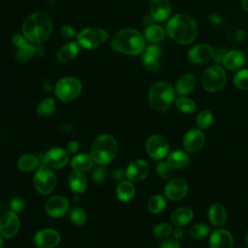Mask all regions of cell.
<instances>
[{
	"label": "cell",
	"mask_w": 248,
	"mask_h": 248,
	"mask_svg": "<svg viewBox=\"0 0 248 248\" xmlns=\"http://www.w3.org/2000/svg\"><path fill=\"white\" fill-rule=\"evenodd\" d=\"M150 16L156 21L167 20L171 13V4L170 0H151L149 5Z\"/></svg>",
	"instance_id": "ffe728a7"
},
{
	"label": "cell",
	"mask_w": 248,
	"mask_h": 248,
	"mask_svg": "<svg viewBox=\"0 0 248 248\" xmlns=\"http://www.w3.org/2000/svg\"><path fill=\"white\" fill-rule=\"evenodd\" d=\"M60 33L64 38L71 39L76 36V30L70 25H63L60 29Z\"/></svg>",
	"instance_id": "f6af8a7d"
},
{
	"label": "cell",
	"mask_w": 248,
	"mask_h": 248,
	"mask_svg": "<svg viewBox=\"0 0 248 248\" xmlns=\"http://www.w3.org/2000/svg\"><path fill=\"white\" fill-rule=\"evenodd\" d=\"M52 31V20L43 12H37L25 18L22 23V33L28 42L42 44L48 39Z\"/></svg>",
	"instance_id": "7a4b0ae2"
},
{
	"label": "cell",
	"mask_w": 248,
	"mask_h": 248,
	"mask_svg": "<svg viewBox=\"0 0 248 248\" xmlns=\"http://www.w3.org/2000/svg\"><path fill=\"white\" fill-rule=\"evenodd\" d=\"M205 142V137L202 129H191L183 138V146L189 152L201 150Z\"/></svg>",
	"instance_id": "e0dca14e"
},
{
	"label": "cell",
	"mask_w": 248,
	"mask_h": 248,
	"mask_svg": "<svg viewBox=\"0 0 248 248\" xmlns=\"http://www.w3.org/2000/svg\"><path fill=\"white\" fill-rule=\"evenodd\" d=\"M245 239H246V242H247V244H248V231H247V232H246V236H245Z\"/></svg>",
	"instance_id": "9f6ffc18"
},
{
	"label": "cell",
	"mask_w": 248,
	"mask_h": 248,
	"mask_svg": "<svg viewBox=\"0 0 248 248\" xmlns=\"http://www.w3.org/2000/svg\"><path fill=\"white\" fill-rule=\"evenodd\" d=\"M125 175H126V172H124L122 170H116L114 171V177H115L116 179H121V178H123Z\"/></svg>",
	"instance_id": "816d5d0a"
},
{
	"label": "cell",
	"mask_w": 248,
	"mask_h": 248,
	"mask_svg": "<svg viewBox=\"0 0 248 248\" xmlns=\"http://www.w3.org/2000/svg\"><path fill=\"white\" fill-rule=\"evenodd\" d=\"M82 90L81 82L74 77L60 78L54 87L56 97L63 102H70L76 99Z\"/></svg>",
	"instance_id": "8992f818"
},
{
	"label": "cell",
	"mask_w": 248,
	"mask_h": 248,
	"mask_svg": "<svg viewBox=\"0 0 248 248\" xmlns=\"http://www.w3.org/2000/svg\"><path fill=\"white\" fill-rule=\"evenodd\" d=\"M214 49L207 44H198L188 51V59L195 64H204L213 59Z\"/></svg>",
	"instance_id": "5bb4252c"
},
{
	"label": "cell",
	"mask_w": 248,
	"mask_h": 248,
	"mask_svg": "<svg viewBox=\"0 0 248 248\" xmlns=\"http://www.w3.org/2000/svg\"><path fill=\"white\" fill-rule=\"evenodd\" d=\"M69 202L63 196H54L47 200L46 203V212L53 218H58L68 211Z\"/></svg>",
	"instance_id": "d6986e66"
},
{
	"label": "cell",
	"mask_w": 248,
	"mask_h": 248,
	"mask_svg": "<svg viewBox=\"0 0 248 248\" xmlns=\"http://www.w3.org/2000/svg\"><path fill=\"white\" fill-rule=\"evenodd\" d=\"M234 85L241 90H248V69L237 71L232 78Z\"/></svg>",
	"instance_id": "8d00e7d4"
},
{
	"label": "cell",
	"mask_w": 248,
	"mask_h": 248,
	"mask_svg": "<svg viewBox=\"0 0 248 248\" xmlns=\"http://www.w3.org/2000/svg\"><path fill=\"white\" fill-rule=\"evenodd\" d=\"M70 219H71V221H72L75 225L80 226V225H83V224L86 222L87 216H86L85 211H84L82 208H80V207H75V208H73V209L71 210Z\"/></svg>",
	"instance_id": "ab89813d"
},
{
	"label": "cell",
	"mask_w": 248,
	"mask_h": 248,
	"mask_svg": "<svg viewBox=\"0 0 248 248\" xmlns=\"http://www.w3.org/2000/svg\"><path fill=\"white\" fill-rule=\"evenodd\" d=\"M36 111L38 113V115L46 117L48 116L50 114H52L55 111V101L53 98H46L44 100H42L37 108H36Z\"/></svg>",
	"instance_id": "836d02e7"
},
{
	"label": "cell",
	"mask_w": 248,
	"mask_h": 248,
	"mask_svg": "<svg viewBox=\"0 0 248 248\" xmlns=\"http://www.w3.org/2000/svg\"><path fill=\"white\" fill-rule=\"evenodd\" d=\"M37 52V48L30 42H26L23 45L16 46V59L19 62H25L30 60L35 53Z\"/></svg>",
	"instance_id": "1f68e13d"
},
{
	"label": "cell",
	"mask_w": 248,
	"mask_h": 248,
	"mask_svg": "<svg viewBox=\"0 0 248 248\" xmlns=\"http://www.w3.org/2000/svg\"><path fill=\"white\" fill-rule=\"evenodd\" d=\"M69 186L71 190L76 194L83 193L87 188V180L83 172L74 170L69 175Z\"/></svg>",
	"instance_id": "484cf974"
},
{
	"label": "cell",
	"mask_w": 248,
	"mask_h": 248,
	"mask_svg": "<svg viewBox=\"0 0 248 248\" xmlns=\"http://www.w3.org/2000/svg\"><path fill=\"white\" fill-rule=\"evenodd\" d=\"M166 32L173 41L181 45H190L198 36V25L190 16L177 14L168 21Z\"/></svg>",
	"instance_id": "6da1fadb"
},
{
	"label": "cell",
	"mask_w": 248,
	"mask_h": 248,
	"mask_svg": "<svg viewBox=\"0 0 248 248\" xmlns=\"http://www.w3.org/2000/svg\"><path fill=\"white\" fill-rule=\"evenodd\" d=\"M167 162L174 169H184L190 163L189 155L182 150H174L169 154Z\"/></svg>",
	"instance_id": "83f0119b"
},
{
	"label": "cell",
	"mask_w": 248,
	"mask_h": 248,
	"mask_svg": "<svg viewBox=\"0 0 248 248\" xmlns=\"http://www.w3.org/2000/svg\"><path fill=\"white\" fill-rule=\"evenodd\" d=\"M40 165V160L32 154H24L17 160V167L23 171H31L37 169Z\"/></svg>",
	"instance_id": "d6a6232c"
},
{
	"label": "cell",
	"mask_w": 248,
	"mask_h": 248,
	"mask_svg": "<svg viewBox=\"0 0 248 248\" xmlns=\"http://www.w3.org/2000/svg\"><path fill=\"white\" fill-rule=\"evenodd\" d=\"M93 162H94V160L91 157V155L89 156L88 154L81 153V154L75 156L72 159L71 166L74 170L84 172V171L89 170L93 167Z\"/></svg>",
	"instance_id": "f1b7e54d"
},
{
	"label": "cell",
	"mask_w": 248,
	"mask_h": 248,
	"mask_svg": "<svg viewBox=\"0 0 248 248\" xmlns=\"http://www.w3.org/2000/svg\"><path fill=\"white\" fill-rule=\"evenodd\" d=\"M226 52H227V51H226L225 48H222V47L218 48V49L216 50V52H214V56H213L214 61H215L217 64H218L219 62H222V60H223V58H224Z\"/></svg>",
	"instance_id": "c3c4849f"
},
{
	"label": "cell",
	"mask_w": 248,
	"mask_h": 248,
	"mask_svg": "<svg viewBox=\"0 0 248 248\" xmlns=\"http://www.w3.org/2000/svg\"><path fill=\"white\" fill-rule=\"evenodd\" d=\"M136 190L132 182L128 180L121 181L116 188V196L121 202H129L135 196Z\"/></svg>",
	"instance_id": "4dcf8cb0"
},
{
	"label": "cell",
	"mask_w": 248,
	"mask_h": 248,
	"mask_svg": "<svg viewBox=\"0 0 248 248\" xmlns=\"http://www.w3.org/2000/svg\"><path fill=\"white\" fill-rule=\"evenodd\" d=\"M175 90L170 83L159 81L151 85L148 91V100L151 108L159 112L167 110L174 101Z\"/></svg>",
	"instance_id": "5b68a950"
},
{
	"label": "cell",
	"mask_w": 248,
	"mask_h": 248,
	"mask_svg": "<svg viewBox=\"0 0 248 248\" xmlns=\"http://www.w3.org/2000/svg\"><path fill=\"white\" fill-rule=\"evenodd\" d=\"M78 142L76 140H71L67 144V152L69 153H75L78 151Z\"/></svg>",
	"instance_id": "681fc988"
},
{
	"label": "cell",
	"mask_w": 248,
	"mask_h": 248,
	"mask_svg": "<svg viewBox=\"0 0 248 248\" xmlns=\"http://www.w3.org/2000/svg\"><path fill=\"white\" fill-rule=\"evenodd\" d=\"M79 44L78 42H69L62 46L57 52V59L62 62H68L74 59L79 52Z\"/></svg>",
	"instance_id": "d4e9b609"
},
{
	"label": "cell",
	"mask_w": 248,
	"mask_h": 248,
	"mask_svg": "<svg viewBox=\"0 0 248 248\" xmlns=\"http://www.w3.org/2000/svg\"><path fill=\"white\" fill-rule=\"evenodd\" d=\"M19 229V219L16 212L7 211L0 218V233L6 238H11L16 234Z\"/></svg>",
	"instance_id": "7c38bea8"
},
{
	"label": "cell",
	"mask_w": 248,
	"mask_h": 248,
	"mask_svg": "<svg viewBox=\"0 0 248 248\" xmlns=\"http://www.w3.org/2000/svg\"><path fill=\"white\" fill-rule=\"evenodd\" d=\"M162 48L157 45H150L145 47L141 55V62L143 66L152 72H158L161 68L160 57Z\"/></svg>",
	"instance_id": "9a60e30c"
},
{
	"label": "cell",
	"mask_w": 248,
	"mask_h": 248,
	"mask_svg": "<svg viewBox=\"0 0 248 248\" xmlns=\"http://www.w3.org/2000/svg\"><path fill=\"white\" fill-rule=\"evenodd\" d=\"M60 242V233L53 229H44L34 235V244L38 248H54Z\"/></svg>",
	"instance_id": "4fadbf2b"
},
{
	"label": "cell",
	"mask_w": 248,
	"mask_h": 248,
	"mask_svg": "<svg viewBox=\"0 0 248 248\" xmlns=\"http://www.w3.org/2000/svg\"><path fill=\"white\" fill-rule=\"evenodd\" d=\"M110 46L119 53L139 55L145 49V39L138 30L124 28L113 36Z\"/></svg>",
	"instance_id": "3957f363"
},
{
	"label": "cell",
	"mask_w": 248,
	"mask_h": 248,
	"mask_svg": "<svg viewBox=\"0 0 248 248\" xmlns=\"http://www.w3.org/2000/svg\"><path fill=\"white\" fill-rule=\"evenodd\" d=\"M116 153L117 142L112 136L103 134L94 140L91 146V157L97 164H108L115 158Z\"/></svg>",
	"instance_id": "277c9868"
},
{
	"label": "cell",
	"mask_w": 248,
	"mask_h": 248,
	"mask_svg": "<svg viewBox=\"0 0 248 248\" xmlns=\"http://www.w3.org/2000/svg\"><path fill=\"white\" fill-rule=\"evenodd\" d=\"M149 173L148 164L140 159H135L127 167L126 176L130 181L140 182L143 180Z\"/></svg>",
	"instance_id": "2e32d148"
},
{
	"label": "cell",
	"mask_w": 248,
	"mask_h": 248,
	"mask_svg": "<svg viewBox=\"0 0 248 248\" xmlns=\"http://www.w3.org/2000/svg\"><path fill=\"white\" fill-rule=\"evenodd\" d=\"M188 184L183 178H173L165 187V196L170 201H179L185 197Z\"/></svg>",
	"instance_id": "ac0fdd59"
},
{
	"label": "cell",
	"mask_w": 248,
	"mask_h": 248,
	"mask_svg": "<svg viewBox=\"0 0 248 248\" xmlns=\"http://www.w3.org/2000/svg\"><path fill=\"white\" fill-rule=\"evenodd\" d=\"M233 237L230 232L217 229L209 237V248H232Z\"/></svg>",
	"instance_id": "44dd1931"
},
{
	"label": "cell",
	"mask_w": 248,
	"mask_h": 248,
	"mask_svg": "<svg viewBox=\"0 0 248 248\" xmlns=\"http://www.w3.org/2000/svg\"><path fill=\"white\" fill-rule=\"evenodd\" d=\"M172 168L168 162L161 161L156 166V170L158 175L163 179H168L172 175Z\"/></svg>",
	"instance_id": "b9f144b4"
},
{
	"label": "cell",
	"mask_w": 248,
	"mask_h": 248,
	"mask_svg": "<svg viewBox=\"0 0 248 248\" xmlns=\"http://www.w3.org/2000/svg\"><path fill=\"white\" fill-rule=\"evenodd\" d=\"M208 232L209 227L206 224H196L189 231L190 236L195 239L204 238L208 234Z\"/></svg>",
	"instance_id": "f35d334b"
},
{
	"label": "cell",
	"mask_w": 248,
	"mask_h": 248,
	"mask_svg": "<svg viewBox=\"0 0 248 248\" xmlns=\"http://www.w3.org/2000/svg\"><path fill=\"white\" fill-rule=\"evenodd\" d=\"M43 86H44V88L46 90V91H48V90H50L51 89V83L48 81V83L46 84V81L45 80L44 82H43Z\"/></svg>",
	"instance_id": "f5cc1de1"
},
{
	"label": "cell",
	"mask_w": 248,
	"mask_h": 248,
	"mask_svg": "<svg viewBox=\"0 0 248 248\" xmlns=\"http://www.w3.org/2000/svg\"><path fill=\"white\" fill-rule=\"evenodd\" d=\"M145 148L148 155L155 159H163L169 153L170 145L166 138L161 135H152L150 136L145 143Z\"/></svg>",
	"instance_id": "30bf717a"
},
{
	"label": "cell",
	"mask_w": 248,
	"mask_h": 248,
	"mask_svg": "<svg viewBox=\"0 0 248 248\" xmlns=\"http://www.w3.org/2000/svg\"><path fill=\"white\" fill-rule=\"evenodd\" d=\"M226 79L227 76L224 68L218 64H214L203 72L202 83L206 91L217 92L224 87Z\"/></svg>",
	"instance_id": "52a82bcc"
},
{
	"label": "cell",
	"mask_w": 248,
	"mask_h": 248,
	"mask_svg": "<svg viewBox=\"0 0 248 248\" xmlns=\"http://www.w3.org/2000/svg\"><path fill=\"white\" fill-rule=\"evenodd\" d=\"M194 213L189 207H179L173 210L170 215L171 223L176 227H182L187 225L193 219Z\"/></svg>",
	"instance_id": "4316f807"
},
{
	"label": "cell",
	"mask_w": 248,
	"mask_h": 248,
	"mask_svg": "<svg viewBox=\"0 0 248 248\" xmlns=\"http://www.w3.org/2000/svg\"><path fill=\"white\" fill-rule=\"evenodd\" d=\"M213 122V115L211 111L207 109H203L199 112L197 115V125L200 129L208 128Z\"/></svg>",
	"instance_id": "74e56055"
},
{
	"label": "cell",
	"mask_w": 248,
	"mask_h": 248,
	"mask_svg": "<svg viewBox=\"0 0 248 248\" xmlns=\"http://www.w3.org/2000/svg\"><path fill=\"white\" fill-rule=\"evenodd\" d=\"M208 219L214 226H222L227 220V210L222 203L215 202L208 209Z\"/></svg>",
	"instance_id": "cb8c5ba5"
},
{
	"label": "cell",
	"mask_w": 248,
	"mask_h": 248,
	"mask_svg": "<svg viewBox=\"0 0 248 248\" xmlns=\"http://www.w3.org/2000/svg\"><path fill=\"white\" fill-rule=\"evenodd\" d=\"M241 5H242V8L248 12V0H241Z\"/></svg>",
	"instance_id": "db71d44e"
},
{
	"label": "cell",
	"mask_w": 248,
	"mask_h": 248,
	"mask_svg": "<svg viewBox=\"0 0 248 248\" xmlns=\"http://www.w3.org/2000/svg\"><path fill=\"white\" fill-rule=\"evenodd\" d=\"M12 41H13V44L16 46H19L21 45H23L24 43L28 42L27 39L23 36V35H20V34H15L12 38Z\"/></svg>",
	"instance_id": "7dc6e473"
},
{
	"label": "cell",
	"mask_w": 248,
	"mask_h": 248,
	"mask_svg": "<svg viewBox=\"0 0 248 248\" xmlns=\"http://www.w3.org/2000/svg\"><path fill=\"white\" fill-rule=\"evenodd\" d=\"M196 85V77L192 74H184L182 75L175 83V93L179 96H184L189 94Z\"/></svg>",
	"instance_id": "603a6c76"
},
{
	"label": "cell",
	"mask_w": 248,
	"mask_h": 248,
	"mask_svg": "<svg viewBox=\"0 0 248 248\" xmlns=\"http://www.w3.org/2000/svg\"><path fill=\"white\" fill-rule=\"evenodd\" d=\"M166 31L163 27L158 24H148L147 27L144 29L143 37L146 41L152 44H156L161 42L165 38Z\"/></svg>",
	"instance_id": "f546056e"
},
{
	"label": "cell",
	"mask_w": 248,
	"mask_h": 248,
	"mask_svg": "<svg viewBox=\"0 0 248 248\" xmlns=\"http://www.w3.org/2000/svg\"><path fill=\"white\" fill-rule=\"evenodd\" d=\"M77 37L80 46L86 49H94L108 40V33L104 29L88 27L81 30Z\"/></svg>",
	"instance_id": "ba28073f"
},
{
	"label": "cell",
	"mask_w": 248,
	"mask_h": 248,
	"mask_svg": "<svg viewBox=\"0 0 248 248\" xmlns=\"http://www.w3.org/2000/svg\"><path fill=\"white\" fill-rule=\"evenodd\" d=\"M167 205V202L165 200V198L161 195H154L152 196L147 203V207L148 210L153 213V214H158L161 213Z\"/></svg>",
	"instance_id": "e575fe53"
},
{
	"label": "cell",
	"mask_w": 248,
	"mask_h": 248,
	"mask_svg": "<svg viewBox=\"0 0 248 248\" xmlns=\"http://www.w3.org/2000/svg\"><path fill=\"white\" fill-rule=\"evenodd\" d=\"M172 232V228L168 223H160L157 224L153 228V234L157 238H167Z\"/></svg>",
	"instance_id": "60d3db41"
},
{
	"label": "cell",
	"mask_w": 248,
	"mask_h": 248,
	"mask_svg": "<svg viewBox=\"0 0 248 248\" xmlns=\"http://www.w3.org/2000/svg\"><path fill=\"white\" fill-rule=\"evenodd\" d=\"M174 102H175L176 108L184 113H192L196 109V104L190 98H187L184 96H179L175 99Z\"/></svg>",
	"instance_id": "d590c367"
},
{
	"label": "cell",
	"mask_w": 248,
	"mask_h": 248,
	"mask_svg": "<svg viewBox=\"0 0 248 248\" xmlns=\"http://www.w3.org/2000/svg\"><path fill=\"white\" fill-rule=\"evenodd\" d=\"M0 248H3V239L1 235H0Z\"/></svg>",
	"instance_id": "11a10c76"
},
{
	"label": "cell",
	"mask_w": 248,
	"mask_h": 248,
	"mask_svg": "<svg viewBox=\"0 0 248 248\" xmlns=\"http://www.w3.org/2000/svg\"><path fill=\"white\" fill-rule=\"evenodd\" d=\"M33 184L39 193L47 195L51 193L56 186V176L50 168L42 164L33 177Z\"/></svg>",
	"instance_id": "9c48e42d"
},
{
	"label": "cell",
	"mask_w": 248,
	"mask_h": 248,
	"mask_svg": "<svg viewBox=\"0 0 248 248\" xmlns=\"http://www.w3.org/2000/svg\"><path fill=\"white\" fill-rule=\"evenodd\" d=\"M173 236L175 239H180L183 236V231L180 227H176V229H174L173 231Z\"/></svg>",
	"instance_id": "f907efd6"
},
{
	"label": "cell",
	"mask_w": 248,
	"mask_h": 248,
	"mask_svg": "<svg viewBox=\"0 0 248 248\" xmlns=\"http://www.w3.org/2000/svg\"><path fill=\"white\" fill-rule=\"evenodd\" d=\"M245 61L246 56L243 51L239 49H232L226 52L222 63L226 69L230 71H236L245 64Z\"/></svg>",
	"instance_id": "7402d4cb"
},
{
	"label": "cell",
	"mask_w": 248,
	"mask_h": 248,
	"mask_svg": "<svg viewBox=\"0 0 248 248\" xmlns=\"http://www.w3.org/2000/svg\"><path fill=\"white\" fill-rule=\"evenodd\" d=\"M69 161L67 151L60 147H54L46 152L43 156V165L50 169H61Z\"/></svg>",
	"instance_id": "8fae6325"
},
{
	"label": "cell",
	"mask_w": 248,
	"mask_h": 248,
	"mask_svg": "<svg viewBox=\"0 0 248 248\" xmlns=\"http://www.w3.org/2000/svg\"><path fill=\"white\" fill-rule=\"evenodd\" d=\"M160 248H181V246L176 239H167L160 244Z\"/></svg>",
	"instance_id": "bcb514c9"
},
{
	"label": "cell",
	"mask_w": 248,
	"mask_h": 248,
	"mask_svg": "<svg viewBox=\"0 0 248 248\" xmlns=\"http://www.w3.org/2000/svg\"><path fill=\"white\" fill-rule=\"evenodd\" d=\"M105 174H106V170L103 167H99V168L95 169V170L93 171L92 178L95 182L101 183L105 178Z\"/></svg>",
	"instance_id": "ee69618b"
},
{
	"label": "cell",
	"mask_w": 248,
	"mask_h": 248,
	"mask_svg": "<svg viewBox=\"0 0 248 248\" xmlns=\"http://www.w3.org/2000/svg\"><path fill=\"white\" fill-rule=\"evenodd\" d=\"M24 207H25V202L19 197H15L10 202V208L12 211H14L16 213L21 212L24 209Z\"/></svg>",
	"instance_id": "7bdbcfd3"
}]
</instances>
